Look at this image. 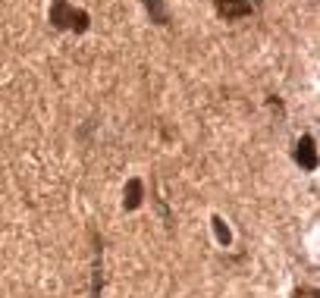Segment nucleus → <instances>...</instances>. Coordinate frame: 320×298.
<instances>
[{"instance_id": "f257e3e1", "label": "nucleus", "mask_w": 320, "mask_h": 298, "mask_svg": "<svg viewBox=\"0 0 320 298\" xmlns=\"http://www.w3.org/2000/svg\"><path fill=\"white\" fill-rule=\"evenodd\" d=\"M213 223H217V235H220V242H229V232L223 229V223H220V220H213Z\"/></svg>"}]
</instances>
